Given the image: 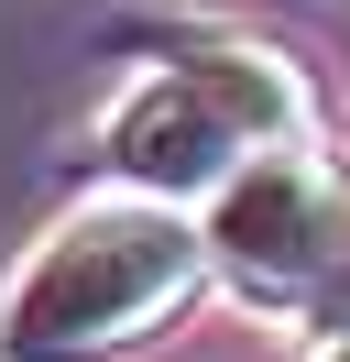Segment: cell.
Returning <instances> with one entry per match:
<instances>
[{
	"instance_id": "obj_1",
	"label": "cell",
	"mask_w": 350,
	"mask_h": 362,
	"mask_svg": "<svg viewBox=\"0 0 350 362\" xmlns=\"http://www.w3.org/2000/svg\"><path fill=\"white\" fill-rule=\"evenodd\" d=\"M296 143H318V99H306L296 55L252 45V33H197V45H175L164 66H143V88H121L109 121H99V165L121 176V198H153V209L219 198L241 165L296 154Z\"/></svg>"
},
{
	"instance_id": "obj_2",
	"label": "cell",
	"mask_w": 350,
	"mask_h": 362,
	"mask_svg": "<svg viewBox=\"0 0 350 362\" xmlns=\"http://www.w3.org/2000/svg\"><path fill=\"white\" fill-rule=\"evenodd\" d=\"M208 286V230L153 198H88L0 286V362H121Z\"/></svg>"
},
{
	"instance_id": "obj_3",
	"label": "cell",
	"mask_w": 350,
	"mask_h": 362,
	"mask_svg": "<svg viewBox=\"0 0 350 362\" xmlns=\"http://www.w3.org/2000/svg\"><path fill=\"white\" fill-rule=\"evenodd\" d=\"M197 230H208V274H230L252 308L350 329V176L318 143L241 165Z\"/></svg>"
},
{
	"instance_id": "obj_4",
	"label": "cell",
	"mask_w": 350,
	"mask_h": 362,
	"mask_svg": "<svg viewBox=\"0 0 350 362\" xmlns=\"http://www.w3.org/2000/svg\"><path fill=\"white\" fill-rule=\"evenodd\" d=\"M328 362H350V329H339V351H328Z\"/></svg>"
}]
</instances>
